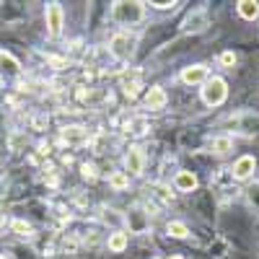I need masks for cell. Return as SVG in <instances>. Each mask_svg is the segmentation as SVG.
Returning a JSON list of instances; mask_svg holds the SVG:
<instances>
[{
  "label": "cell",
  "mask_w": 259,
  "mask_h": 259,
  "mask_svg": "<svg viewBox=\"0 0 259 259\" xmlns=\"http://www.w3.org/2000/svg\"><path fill=\"white\" fill-rule=\"evenodd\" d=\"M109 16L119 26H135L145 18V3H140V0H117V3H112Z\"/></svg>",
  "instance_id": "obj_1"
},
{
  "label": "cell",
  "mask_w": 259,
  "mask_h": 259,
  "mask_svg": "<svg viewBox=\"0 0 259 259\" xmlns=\"http://www.w3.org/2000/svg\"><path fill=\"white\" fill-rule=\"evenodd\" d=\"M135 50H138V34L127 31V29L112 34V39H109V55L117 62H130L133 55H135Z\"/></svg>",
  "instance_id": "obj_2"
},
{
  "label": "cell",
  "mask_w": 259,
  "mask_h": 259,
  "mask_svg": "<svg viewBox=\"0 0 259 259\" xmlns=\"http://www.w3.org/2000/svg\"><path fill=\"white\" fill-rule=\"evenodd\" d=\"M200 96H202V104H205V106H221V104L228 99V83H226V78L210 75V78L202 83Z\"/></svg>",
  "instance_id": "obj_3"
},
{
  "label": "cell",
  "mask_w": 259,
  "mask_h": 259,
  "mask_svg": "<svg viewBox=\"0 0 259 259\" xmlns=\"http://www.w3.org/2000/svg\"><path fill=\"white\" fill-rule=\"evenodd\" d=\"M124 226L130 228V233H148V228H150V212H145L143 205H133L124 212Z\"/></svg>",
  "instance_id": "obj_4"
},
{
  "label": "cell",
  "mask_w": 259,
  "mask_h": 259,
  "mask_svg": "<svg viewBox=\"0 0 259 259\" xmlns=\"http://www.w3.org/2000/svg\"><path fill=\"white\" fill-rule=\"evenodd\" d=\"M45 24H47V34L52 39H57L65 29V11L60 3H47L45 8Z\"/></svg>",
  "instance_id": "obj_5"
},
{
  "label": "cell",
  "mask_w": 259,
  "mask_h": 259,
  "mask_svg": "<svg viewBox=\"0 0 259 259\" xmlns=\"http://www.w3.org/2000/svg\"><path fill=\"white\" fill-rule=\"evenodd\" d=\"M145 171V150L140 145H130L124 153V174L127 177H143Z\"/></svg>",
  "instance_id": "obj_6"
},
{
  "label": "cell",
  "mask_w": 259,
  "mask_h": 259,
  "mask_svg": "<svg viewBox=\"0 0 259 259\" xmlns=\"http://www.w3.org/2000/svg\"><path fill=\"white\" fill-rule=\"evenodd\" d=\"M210 26V13L205 8H194L182 24V31L184 34H202L205 29Z\"/></svg>",
  "instance_id": "obj_7"
},
{
  "label": "cell",
  "mask_w": 259,
  "mask_h": 259,
  "mask_svg": "<svg viewBox=\"0 0 259 259\" xmlns=\"http://www.w3.org/2000/svg\"><path fill=\"white\" fill-rule=\"evenodd\" d=\"M60 140H62L65 145H89L91 133H89L83 124H68V127L60 130Z\"/></svg>",
  "instance_id": "obj_8"
},
{
  "label": "cell",
  "mask_w": 259,
  "mask_h": 259,
  "mask_svg": "<svg viewBox=\"0 0 259 259\" xmlns=\"http://www.w3.org/2000/svg\"><path fill=\"white\" fill-rule=\"evenodd\" d=\"M179 78H182V83H187V85H202V83L210 78V70H207V65H202V62L187 65V68H182Z\"/></svg>",
  "instance_id": "obj_9"
},
{
  "label": "cell",
  "mask_w": 259,
  "mask_h": 259,
  "mask_svg": "<svg viewBox=\"0 0 259 259\" xmlns=\"http://www.w3.org/2000/svg\"><path fill=\"white\" fill-rule=\"evenodd\" d=\"M221 124H231V127H236V133H246V135H254L256 130H259V117L236 114V117H228V119H223Z\"/></svg>",
  "instance_id": "obj_10"
},
{
  "label": "cell",
  "mask_w": 259,
  "mask_h": 259,
  "mask_svg": "<svg viewBox=\"0 0 259 259\" xmlns=\"http://www.w3.org/2000/svg\"><path fill=\"white\" fill-rule=\"evenodd\" d=\"M254 168H256L254 156H241L239 161L233 163V168H228V171H231V179H236V182H246V179L254 174Z\"/></svg>",
  "instance_id": "obj_11"
},
{
  "label": "cell",
  "mask_w": 259,
  "mask_h": 259,
  "mask_svg": "<svg viewBox=\"0 0 259 259\" xmlns=\"http://www.w3.org/2000/svg\"><path fill=\"white\" fill-rule=\"evenodd\" d=\"M166 104H168V96H166V91L161 89V85H150V89L145 91V109L161 112Z\"/></svg>",
  "instance_id": "obj_12"
},
{
  "label": "cell",
  "mask_w": 259,
  "mask_h": 259,
  "mask_svg": "<svg viewBox=\"0 0 259 259\" xmlns=\"http://www.w3.org/2000/svg\"><path fill=\"white\" fill-rule=\"evenodd\" d=\"M0 75L3 78H18L21 75V62L6 50H0Z\"/></svg>",
  "instance_id": "obj_13"
},
{
  "label": "cell",
  "mask_w": 259,
  "mask_h": 259,
  "mask_svg": "<svg viewBox=\"0 0 259 259\" xmlns=\"http://www.w3.org/2000/svg\"><path fill=\"white\" fill-rule=\"evenodd\" d=\"M119 80H122V91H124V96H138V91H140V70H124L122 75H119Z\"/></svg>",
  "instance_id": "obj_14"
},
{
  "label": "cell",
  "mask_w": 259,
  "mask_h": 259,
  "mask_svg": "<svg viewBox=\"0 0 259 259\" xmlns=\"http://www.w3.org/2000/svg\"><path fill=\"white\" fill-rule=\"evenodd\" d=\"M127 246H130V233H127L124 228L112 231V233H109V239H106V249H109L112 254H122Z\"/></svg>",
  "instance_id": "obj_15"
},
{
  "label": "cell",
  "mask_w": 259,
  "mask_h": 259,
  "mask_svg": "<svg viewBox=\"0 0 259 259\" xmlns=\"http://www.w3.org/2000/svg\"><path fill=\"white\" fill-rule=\"evenodd\" d=\"M197 177L192 174V171H177V177H174V189L177 192H194L197 189Z\"/></svg>",
  "instance_id": "obj_16"
},
{
  "label": "cell",
  "mask_w": 259,
  "mask_h": 259,
  "mask_svg": "<svg viewBox=\"0 0 259 259\" xmlns=\"http://www.w3.org/2000/svg\"><path fill=\"white\" fill-rule=\"evenodd\" d=\"M231 150H233L231 135H218V138L210 140V153H215V156H228Z\"/></svg>",
  "instance_id": "obj_17"
},
{
  "label": "cell",
  "mask_w": 259,
  "mask_h": 259,
  "mask_svg": "<svg viewBox=\"0 0 259 259\" xmlns=\"http://www.w3.org/2000/svg\"><path fill=\"white\" fill-rule=\"evenodd\" d=\"M236 11H239V16L244 21H256L259 18V3L256 0H239V3H236Z\"/></svg>",
  "instance_id": "obj_18"
},
{
  "label": "cell",
  "mask_w": 259,
  "mask_h": 259,
  "mask_svg": "<svg viewBox=\"0 0 259 259\" xmlns=\"http://www.w3.org/2000/svg\"><path fill=\"white\" fill-rule=\"evenodd\" d=\"M101 221L106 223V226H114V231H119L122 226H124V212H119V210H114V207H104L101 210Z\"/></svg>",
  "instance_id": "obj_19"
},
{
  "label": "cell",
  "mask_w": 259,
  "mask_h": 259,
  "mask_svg": "<svg viewBox=\"0 0 259 259\" xmlns=\"http://www.w3.org/2000/svg\"><path fill=\"white\" fill-rule=\"evenodd\" d=\"M166 233L171 236V239H187V236H189V226L182 223V221H168Z\"/></svg>",
  "instance_id": "obj_20"
},
{
  "label": "cell",
  "mask_w": 259,
  "mask_h": 259,
  "mask_svg": "<svg viewBox=\"0 0 259 259\" xmlns=\"http://www.w3.org/2000/svg\"><path fill=\"white\" fill-rule=\"evenodd\" d=\"M109 187L114 192H124L130 187V177L124 174V171H112V174H109Z\"/></svg>",
  "instance_id": "obj_21"
},
{
  "label": "cell",
  "mask_w": 259,
  "mask_h": 259,
  "mask_svg": "<svg viewBox=\"0 0 259 259\" xmlns=\"http://www.w3.org/2000/svg\"><path fill=\"white\" fill-rule=\"evenodd\" d=\"M11 231H13L16 236H31V233H34L31 223H26L24 218H13V221H11Z\"/></svg>",
  "instance_id": "obj_22"
},
{
  "label": "cell",
  "mask_w": 259,
  "mask_h": 259,
  "mask_svg": "<svg viewBox=\"0 0 259 259\" xmlns=\"http://www.w3.org/2000/svg\"><path fill=\"white\" fill-rule=\"evenodd\" d=\"M246 200H249V205L259 212V182H251V184L246 187Z\"/></svg>",
  "instance_id": "obj_23"
},
{
  "label": "cell",
  "mask_w": 259,
  "mask_h": 259,
  "mask_svg": "<svg viewBox=\"0 0 259 259\" xmlns=\"http://www.w3.org/2000/svg\"><path fill=\"white\" fill-rule=\"evenodd\" d=\"M218 62L223 65V68H233V65H236V52H231V50H226V52H221V57H218Z\"/></svg>",
  "instance_id": "obj_24"
},
{
  "label": "cell",
  "mask_w": 259,
  "mask_h": 259,
  "mask_svg": "<svg viewBox=\"0 0 259 259\" xmlns=\"http://www.w3.org/2000/svg\"><path fill=\"white\" fill-rule=\"evenodd\" d=\"M127 130H133L135 135H145V130H148V124H145V119H140V117H138V119H133V122L127 124Z\"/></svg>",
  "instance_id": "obj_25"
},
{
  "label": "cell",
  "mask_w": 259,
  "mask_h": 259,
  "mask_svg": "<svg viewBox=\"0 0 259 259\" xmlns=\"http://www.w3.org/2000/svg\"><path fill=\"white\" fill-rule=\"evenodd\" d=\"M80 177L89 179V182H94V179H96V166H94V163H80Z\"/></svg>",
  "instance_id": "obj_26"
},
{
  "label": "cell",
  "mask_w": 259,
  "mask_h": 259,
  "mask_svg": "<svg viewBox=\"0 0 259 259\" xmlns=\"http://www.w3.org/2000/svg\"><path fill=\"white\" fill-rule=\"evenodd\" d=\"M153 194H156V197H158L163 205H171V200H174V194H171L166 187H156V192H153Z\"/></svg>",
  "instance_id": "obj_27"
},
{
  "label": "cell",
  "mask_w": 259,
  "mask_h": 259,
  "mask_svg": "<svg viewBox=\"0 0 259 259\" xmlns=\"http://www.w3.org/2000/svg\"><path fill=\"white\" fill-rule=\"evenodd\" d=\"M145 6H150L153 11H174L179 3H177V0H171V3H156V0H150V3H145Z\"/></svg>",
  "instance_id": "obj_28"
},
{
  "label": "cell",
  "mask_w": 259,
  "mask_h": 259,
  "mask_svg": "<svg viewBox=\"0 0 259 259\" xmlns=\"http://www.w3.org/2000/svg\"><path fill=\"white\" fill-rule=\"evenodd\" d=\"M31 124H34V130H45V124H47V117H34V119H31Z\"/></svg>",
  "instance_id": "obj_29"
},
{
  "label": "cell",
  "mask_w": 259,
  "mask_h": 259,
  "mask_svg": "<svg viewBox=\"0 0 259 259\" xmlns=\"http://www.w3.org/2000/svg\"><path fill=\"white\" fill-rule=\"evenodd\" d=\"M47 62H50V65H55V68H65V60H60V57H52V55H47Z\"/></svg>",
  "instance_id": "obj_30"
},
{
  "label": "cell",
  "mask_w": 259,
  "mask_h": 259,
  "mask_svg": "<svg viewBox=\"0 0 259 259\" xmlns=\"http://www.w3.org/2000/svg\"><path fill=\"white\" fill-rule=\"evenodd\" d=\"M39 153H41V156H47V153H50V145H47V143H41V145H39Z\"/></svg>",
  "instance_id": "obj_31"
},
{
  "label": "cell",
  "mask_w": 259,
  "mask_h": 259,
  "mask_svg": "<svg viewBox=\"0 0 259 259\" xmlns=\"http://www.w3.org/2000/svg\"><path fill=\"white\" fill-rule=\"evenodd\" d=\"M0 259H13L11 254H6V251H0Z\"/></svg>",
  "instance_id": "obj_32"
},
{
  "label": "cell",
  "mask_w": 259,
  "mask_h": 259,
  "mask_svg": "<svg viewBox=\"0 0 259 259\" xmlns=\"http://www.w3.org/2000/svg\"><path fill=\"white\" fill-rule=\"evenodd\" d=\"M6 226V218H3V215H0V228H3Z\"/></svg>",
  "instance_id": "obj_33"
},
{
  "label": "cell",
  "mask_w": 259,
  "mask_h": 259,
  "mask_svg": "<svg viewBox=\"0 0 259 259\" xmlns=\"http://www.w3.org/2000/svg\"><path fill=\"white\" fill-rule=\"evenodd\" d=\"M168 259H184V256H179V254H174V256H168Z\"/></svg>",
  "instance_id": "obj_34"
}]
</instances>
